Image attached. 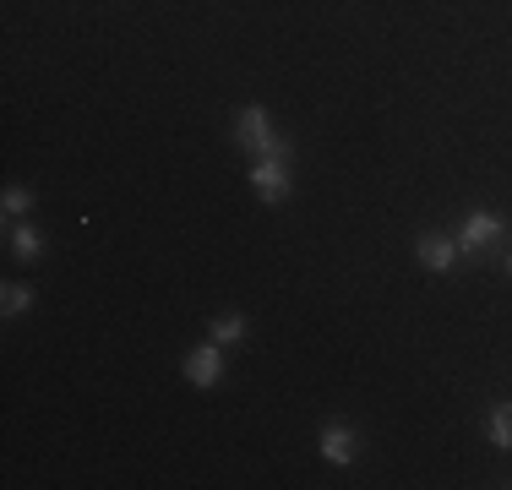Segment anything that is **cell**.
<instances>
[{"instance_id": "obj_1", "label": "cell", "mask_w": 512, "mask_h": 490, "mask_svg": "<svg viewBox=\"0 0 512 490\" xmlns=\"http://www.w3.org/2000/svg\"><path fill=\"white\" fill-rule=\"evenodd\" d=\"M295 186V153H262L251 158V191L262 196L267 207H278Z\"/></svg>"}, {"instance_id": "obj_2", "label": "cell", "mask_w": 512, "mask_h": 490, "mask_svg": "<svg viewBox=\"0 0 512 490\" xmlns=\"http://www.w3.org/2000/svg\"><path fill=\"white\" fill-rule=\"evenodd\" d=\"M235 137H240V147H251L256 158H262V153H289V142L278 137L273 120H267V109H256V104L235 115Z\"/></svg>"}, {"instance_id": "obj_3", "label": "cell", "mask_w": 512, "mask_h": 490, "mask_svg": "<svg viewBox=\"0 0 512 490\" xmlns=\"http://www.w3.org/2000/svg\"><path fill=\"white\" fill-rule=\"evenodd\" d=\"M502 235H507V224L496 213H469L463 218V229H458V256H485V251H496L502 245Z\"/></svg>"}, {"instance_id": "obj_4", "label": "cell", "mask_w": 512, "mask_h": 490, "mask_svg": "<svg viewBox=\"0 0 512 490\" xmlns=\"http://www.w3.org/2000/svg\"><path fill=\"white\" fill-rule=\"evenodd\" d=\"M186 382H191V387H202V392H213L218 382H224V343L207 338L202 349H191V354H186Z\"/></svg>"}, {"instance_id": "obj_5", "label": "cell", "mask_w": 512, "mask_h": 490, "mask_svg": "<svg viewBox=\"0 0 512 490\" xmlns=\"http://www.w3.org/2000/svg\"><path fill=\"white\" fill-rule=\"evenodd\" d=\"M355 452H360V441H355V431H349V425H322V458L327 463H338V469H344V463H355Z\"/></svg>"}, {"instance_id": "obj_6", "label": "cell", "mask_w": 512, "mask_h": 490, "mask_svg": "<svg viewBox=\"0 0 512 490\" xmlns=\"http://www.w3.org/2000/svg\"><path fill=\"white\" fill-rule=\"evenodd\" d=\"M414 251H420V262L431 267V273H447V267L458 262V240H447V235H420Z\"/></svg>"}, {"instance_id": "obj_7", "label": "cell", "mask_w": 512, "mask_h": 490, "mask_svg": "<svg viewBox=\"0 0 512 490\" xmlns=\"http://www.w3.org/2000/svg\"><path fill=\"white\" fill-rule=\"evenodd\" d=\"M6 245H11L17 262H39V256H44V235H39V229H28V224H11Z\"/></svg>"}, {"instance_id": "obj_8", "label": "cell", "mask_w": 512, "mask_h": 490, "mask_svg": "<svg viewBox=\"0 0 512 490\" xmlns=\"http://www.w3.org/2000/svg\"><path fill=\"white\" fill-rule=\"evenodd\" d=\"M485 431H491V447H512V403H496L491 420H485Z\"/></svg>"}, {"instance_id": "obj_9", "label": "cell", "mask_w": 512, "mask_h": 490, "mask_svg": "<svg viewBox=\"0 0 512 490\" xmlns=\"http://www.w3.org/2000/svg\"><path fill=\"white\" fill-rule=\"evenodd\" d=\"M0 300H6V305H0L6 316H22V311L33 305V289H28V284H6V289H0Z\"/></svg>"}, {"instance_id": "obj_10", "label": "cell", "mask_w": 512, "mask_h": 490, "mask_svg": "<svg viewBox=\"0 0 512 490\" xmlns=\"http://www.w3.org/2000/svg\"><path fill=\"white\" fill-rule=\"evenodd\" d=\"M213 338H218V343H240V338H246V316H218V322H213Z\"/></svg>"}, {"instance_id": "obj_11", "label": "cell", "mask_w": 512, "mask_h": 490, "mask_svg": "<svg viewBox=\"0 0 512 490\" xmlns=\"http://www.w3.org/2000/svg\"><path fill=\"white\" fill-rule=\"evenodd\" d=\"M0 207H6V218H11V224H17V218H22V213H28V207H33V191H22V186H11V191H6V202H0Z\"/></svg>"}, {"instance_id": "obj_12", "label": "cell", "mask_w": 512, "mask_h": 490, "mask_svg": "<svg viewBox=\"0 0 512 490\" xmlns=\"http://www.w3.org/2000/svg\"><path fill=\"white\" fill-rule=\"evenodd\" d=\"M507 273H512V256H507Z\"/></svg>"}]
</instances>
